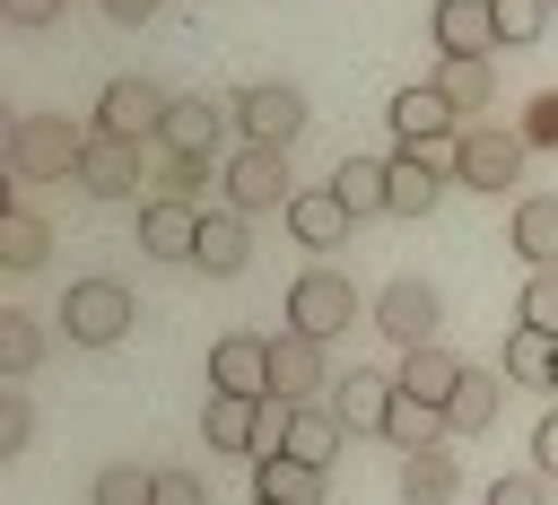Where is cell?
<instances>
[{
  "mask_svg": "<svg viewBox=\"0 0 558 505\" xmlns=\"http://www.w3.org/2000/svg\"><path fill=\"white\" fill-rule=\"evenodd\" d=\"M78 157H87L78 122H61V113H17L9 122V174H26V183H78Z\"/></svg>",
  "mask_w": 558,
  "mask_h": 505,
  "instance_id": "cell-1",
  "label": "cell"
},
{
  "mask_svg": "<svg viewBox=\"0 0 558 505\" xmlns=\"http://www.w3.org/2000/svg\"><path fill=\"white\" fill-rule=\"evenodd\" d=\"M218 174H227V183H218V200H227V209H244V218H253V209H288V200H296V192H288V148L244 139Z\"/></svg>",
  "mask_w": 558,
  "mask_h": 505,
  "instance_id": "cell-2",
  "label": "cell"
},
{
  "mask_svg": "<svg viewBox=\"0 0 558 505\" xmlns=\"http://www.w3.org/2000/svg\"><path fill=\"white\" fill-rule=\"evenodd\" d=\"M288 331H305V340H340V331H357V287H349L340 270H305V279H288Z\"/></svg>",
  "mask_w": 558,
  "mask_h": 505,
  "instance_id": "cell-3",
  "label": "cell"
},
{
  "mask_svg": "<svg viewBox=\"0 0 558 505\" xmlns=\"http://www.w3.org/2000/svg\"><path fill=\"white\" fill-rule=\"evenodd\" d=\"M61 331H70L78 348H113V340L131 331V287H122V279H70Z\"/></svg>",
  "mask_w": 558,
  "mask_h": 505,
  "instance_id": "cell-4",
  "label": "cell"
},
{
  "mask_svg": "<svg viewBox=\"0 0 558 505\" xmlns=\"http://www.w3.org/2000/svg\"><path fill=\"white\" fill-rule=\"evenodd\" d=\"M514 174H523V131H497V122L453 131V183H471V192H506Z\"/></svg>",
  "mask_w": 558,
  "mask_h": 505,
  "instance_id": "cell-5",
  "label": "cell"
},
{
  "mask_svg": "<svg viewBox=\"0 0 558 505\" xmlns=\"http://www.w3.org/2000/svg\"><path fill=\"white\" fill-rule=\"evenodd\" d=\"M235 131L244 139H262V148H288L296 131H305V96L296 87H279V78H253V87H235Z\"/></svg>",
  "mask_w": 558,
  "mask_h": 505,
  "instance_id": "cell-6",
  "label": "cell"
},
{
  "mask_svg": "<svg viewBox=\"0 0 558 505\" xmlns=\"http://www.w3.org/2000/svg\"><path fill=\"white\" fill-rule=\"evenodd\" d=\"M166 113H174V96H166L157 78H113V87L96 96V131H113V139H157Z\"/></svg>",
  "mask_w": 558,
  "mask_h": 505,
  "instance_id": "cell-7",
  "label": "cell"
},
{
  "mask_svg": "<svg viewBox=\"0 0 558 505\" xmlns=\"http://www.w3.org/2000/svg\"><path fill=\"white\" fill-rule=\"evenodd\" d=\"M436 322H445V305H436V287H427V279H392V287L375 296V331H384V340H401V348H427V340H436Z\"/></svg>",
  "mask_w": 558,
  "mask_h": 505,
  "instance_id": "cell-8",
  "label": "cell"
},
{
  "mask_svg": "<svg viewBox=\"0 0 558 505\" xmlns=\"http://www.w3.org/2000/svg\"><path fill=\"white\" fill-rule=\"evenodd\" d=\"M78 192H87V200H131V192H140V139L87 131V157H78Z\"/></svg>",
  "mask_w": 558,
  "mask_h": 505,
  "instance_id": "cell-9",
  "label": "cell"
},
{
  "mask_svg": "<svg viewBox=\"0 0 558 505\" xmlns=\"http://www.w3.org/2000/svg\"><path fill=\"white\" fill-rule=\"evenodd\" d=\"M323 392H331L323 340H305V331H279V340H270V401H323Z\"/></svg>",
  "mask_w": 558,
  "mask_h": 505,
  "instance_id": "cell-10",
  "label": "cell"
},
{
  "mask_svg": "<svg viewBox=\"0 0 558 505\" xmlns=\"http://www.w3.org/2000/svg\"><path fill=\"white\" fill-rule=\"evenodd\" d=\"M506 35H497V0H436V52L453 61H488Z\"/></svg>",
  "mask_w": 558,
  "mask_h": 505,
  "instance_id": "cell-11",
  "label": "cell"
},
{
  "mask_svg": "<svg viewBox=\"0 0 558 505\" xmlns=\"http://www.w3.org/2000/svg\"><path fill=\"white\" fill-rule=\"evenodd\" d=\"M288 235H296L305 253H340V244L357 235V209H349L331 183H323V192H296V200H288Z\"/></svg>",
  "mask_w": 558,
  "mask_h": 505,
  "instance_id": "cell-12",
  "label": "cell"
},
{
  "mask_svg": "<svg viewBox=\"0 0 558 505\" xmlns=\"http://www.w3.org/2000/svg\"><path fill=\"white\" fill-rule=\"evenodd\" d=\"M392 401H401V374H366V366H357V374L331 383V409H340L349 435H384V427H392Z\"/></svg>",
  "mask_w": 558,
  "mask_h": 505,
  "instance_id": "cell-13",
  "label": "cell"
},
{
  "mask_svg": "<svg viewBox=\"0 0 558 505\" xmlns=\"http://www.w3.org/2000/svg\"><path fill=\"white\" fill-rule=\"evenodd\" d=\"M140 253H148V261H192V253H201V209L157 192V200L140 209Z\"/></svg>",
  "mask_w": 558,
  "mask_h": 505,
  "instance_id": "cell-14",
  "label": "cell"
},
{
  "mask_svg": "<svg viewBox=\"0 0 558 505\" xmlns=\"http://www.w3.org/2000/svg\"><path fill=\"white\" fill-rule=\"evenodd\" d=\"M209 392H253V401H270V340L227 331V340L209 348Z\"/></svg>",
  "mask_w": 558,
  "mask_h": 505,
  "instance_id": "cell-15",
  "label": "cell"
},
{
  "mask_svg": "<svg viewBox=\"0 0 558 505\" xmlns=\"http://www.w3.org/2000/svg\"><path fill=\"white\" fill-rule=\"evenodd\" d=\"M453 122H462V113L445 104V87H436V78L392 96V139H401V148H445V131H453Z\"/></svg>",
  "mask_w": 558,
  "mask_h": 505,
  "instance_id": "cell-16",
  "label": "cell"
},
{
  "mask_svg": "<svg viewBox=\"0 0 558 505\" xmlns=\"http://www.w3.org/2000/svg\"><path fill=\"white\" fill-rule=\"evenodd\" d=\"M201 444L209 453H253L262 444V401L253 392H209L201 401Z\"/></svg>",
  "mask_w": 558,
  "mask_h": 505,
  "instance_id": "cell-17",
  "label": "cell"
},
{
  "mask_svg": "<svg viewBox=\"0 0 558 505\" xmlns=\"http://www.w3.org/2000/svg\"><path fill=\"white\" fill-rule=\"evenodd\" d=\"M209 279H235L244 261H253V226H244V209H201V253H192Z\"/></svg>",
  "mask_w": 558,
  "mask_h": 505,
  "instance_id": "cell-18",
  "label": "cell"
},
{
  "mask_svg": "<svg viewBox=\"0 0 558 505\" xmlns=\"http://www.w3.org/2000/svg\"><path fill=\"white\" fill-rule=\"evenodd\" d=\"M462 374H471V366H462L445 340H427V348H401V392H410V401H427V409H445Z\"/></svg>",
  "mask_w": 558,
  "mask_h": 505,
  "instance_id": "cell-19",
  "label": "cell"
},
{
  "mask_svg": "<svg viewBox=\"0 0 558 505\" xmlns=\"http://www.w3.org/2000/svg\"><path fill=\"white\" fill-rule=\"evenodd\" d=\"M340 444H349V427H340V409H331V401H296V409H288V453H296V461L331 470V461H340Z\"/></svg>",
  "mask_w": 558,
  "mask_h": 505,
  "instance_id": "cell-20",
  "label": "cell"
},
{
  "mask_svg": "<svg viewBox=\"0 0 558 505\" xmlns=\"http://www.w3.org/2000/svg\"><path fill=\"white\" fill-rule=\"evenodd\" d=\"M331 470L296 461V453H253V496H279V505H323Z\"/></svg>",
  "mask_w": 558,
  "mask_h": 505,
  "instance_id": "cell-21",
  "label": "cell"
},
{
  "mask_svg": "<svg viewBox=\"0 0 558 505\" xmlns=\"http://www.w3.org/2000/svg\"><path fill=\"white\" fill-rule=\"evenodd\" d=\"M218 122H235V113H218L209 96H174L157 148H166V157H209V148H218Z\"/></svg>",
  "mask_w": 558,
  "mask_h": 505,
  "instance_id": "cell-22",
  "label": "cell"
},
{
  "mask_svg": "<svg viewBox=\"0 0 558 505\" xmlns=\"http://www.w3.org/2000/svg\"><path fill=\"white\" fill-rule=\"evenodd\" d=\"M331 192H340L357 218H392V165H384V157H340V165H331Z\"/></svg>",
  "mask_w": 558,
  "mask_h": 505,
  "instance_id": "cell-23",
  "label": "cell"
},
{
  "mask_svg": "<svg viewBox=\"0 0 558 505\" xmlns=\"http://www.w3.org/2000/svg\"><path fill=\"white\" fill-rule=\"evenodd\" d=\"M453 488H462V461H453L445 444L401 453V496H410V505H453Z\"/></svg>",
  "mask_w": 558,
  "mask_h": 505,
  "instance_id": "cell-24",
  "label": "cell"
},
{
  "mask_svg": "<svg viewBox=\"0 0 558 505\" xmlns=\"http://www.w3.org/2000/svg\"><path fill=\"white\" fill-rule=\"evenodd\" d=\"M514 253H523L532 270H558V200H549V192L514 200Z\"/></svg>",
  "mask_w": 558,
  "mask_h": 505,
  "instance_id": "cell-25",
  "label": "cell"
},
{
  "mask_svg": "<svg viewBox=\"0 0 558 505\" xmlns=\"http://www.w3.org/2000/svg\"><path fill=\"white\" fill-rule=\"evenodd\" d=\"M549 366H558V340L532 331V322H514L506 348H497V374H506V383H549Z\"/></svg>",
  "mask_w": 558,
  "mask_h": 505,
  "instance_id": "cell-26",
  "label": "cell"
},
{
  "mask_svg": "<svg viewBox=\"0 0 558 505\" xmlns=\"http://www.w3.org/2000/svg\"><path fill=\"white\" fill-rule=\"evenodd\" d=\"M497 401H506L497 374H462L453 401H445V435H488V427H497Z\"/></svg>",
  "mask_w": 558,
  "mask_h": 505,
  "instance_id": "cell-27",
  "label": "cell"
},
{
  "mask_svg": "<svg viewBox=\"0 0 558 505\" xmlns=\"http://www.w3.org/2000/svg\"><path fill=\"white\" fill-rule=\"evenodd\" d=\"M0 261H9V270H44V261H52V226H44L35 209H9V218H0Z\"/></svg>",
  "mask_w": 558,
  "mask_h": 505,
  "instance_id": "cell-28",
  "label": "cell"
},
{
  "mask_svg": "<svg viewBox=\"0 0 558 505\" xmlns=\"http://www.w3.org/2000/svg\"><path fill=\"white\" fill-rule=\"evenodd\" d=\"M35 366H44V322L9 305L0 313V374H35Z\"/></svg>",
  "mask_w": 558,
  "mask_h": 505,
  "instance_id": "cell-29",
  "label": "cell"
},
{
  "mask_svg": "<svg viewBox=\"0 0 558 505\" xmlns=\"http://www.w3.org/2000/svg\"><path fill=\"white\" fill-rule=\"evenodd\" d=\"M87 505H157V470H140V461H105L96 488H87Z\"/></svg>",
  "mask_w": 558,
  "mask_h": 505,
  "instance_id": "cell-30",
  "label": "cell"
},
{
  "mask_svg": "<svg viewBox=\"0 0 558 505\" xmlns=\"http://www.w3.org/2000/svg\"><path fill=\"white\" fill-rule=\"evenodd\" d=\"M436 87H445V104L453 113H488V61H436Z\"/></svg>",
  "mask_w": 558,
  "mask_h": 505,
  "instance_id": "cell-31",
  "label": "cell"
},
{
  "mask_svg": "<svg viewBox=\"0 0 558 505\" xmlns=\"http://www.w3.org/2000/svg\"><path fill=\"white\" fill-rule=\"evenodd\" d=\"M384 435H392L401 453H427V444H445V409H427V401H410V392H401V401H392V427H384Z\"/></svg>",
  "mask_w": 558,
  "mask_h": 505,
  "instance_id": "cell-32",
  "label": "cell"
},
{
  "mask_svg": "<svg viewBox=\"0 0 558 505\" xmlns=\"http://www.w3.org/2000/svg\"><path fill=\"white\" fill-rule=\"evenodd\" d=\"M209 183H227V174H209V157H166V174H157V192L166 200H192V209L209 200Z\"/></svg>",
  "mask_w": 558,
  "mask_h": 505,
  "instance_id": "cell-33",
  "label": "cell"
},
{
  "mask_svg": "<svg viewBox=\"0 0 558 505\" xmlns=\"http://www.w3.org/2000/svg\"><path fill=\"white\" fill-rule=\"evenodd\" d=\"M514 313H523L532 331H549V340H558V270H532V279H523V305H514Z\"/></svg>",
  "mask_w": 558,
  "mask_h": 505,
  "instance_id": "cell-34",
  "label": "cell"
},
{
  "mask_svg": "<svg viewBox=\"0 0 558 505\" xmlns=\"http://www.w3.org/2000/svg\"><path fill=\"white\" fill-rule=\"evenodd\" d=\"M541 26H549V0H497V35L506 44H541Z\"/></svg>",
  "mask_w": 558,
  "mask_h": 505,
  "instance_id": "cell-35",
  "label": "cell"
},
{
  "mask_svg": "<svg viewBox=\"0 0 558 505\" xmlns=\"http://www.w3.org/2000/svg\"><path fill=\"white\" fill-rule=\"evenodd\" d=\"M480 505H549V470H506V479H488Z\"/></svg>",
  "mask_w": 558,
  "mask_h": 505,
  "instance_id": "cell-36",
  "label": "cell"
},
{
  "mask_svg": "<svg viewBox=\"0 0 558 505\" xmlns=\"http://www.w3.org/2000/svg\"><path fill=\"white\" fill-rule=\"evenodd\" d=\"M26 435H35L26 392H0V461H17V453H26Z\"/></svg>",
  "mask_w": 558,
  "mask_h": 505,
  "instance_id": "cell-37",
  "label": "cell"
},
{
  "mask_svg": "<svg viewBox=\"0 0 558 505\" xmlns=\"http://www.w3.org/2000/svg\"><path fill=\"white\" fill-rule=\"evenodd\" d=\"M523 139H532V148H558V87H549V96H532V113H523Z\"/></svg>",
  "mask_w": 558,
  "mask_h": 505,
  "instance_id": "cell-38",
  "label": "cell"
},
{
  "mask_svg": "<svg viewBox=\"0 0 558 505\" xmlns=\"http://www.w3.org/2000/svg\"><path fill=\"white\" fill-rule=\"evenodd\" d=\"M157 505H209V488L192 470H157Z\"/></svg>",
  "mask_w": 558,
  "mask_h": 505,
  "instance_id": "cell-39",
  "label": "cell"
},
{
  "mask_svg": "<svg viewBox=\"0 0 558 505\" xmlns=\"http://www.w3.org/2000/svg\"><path fill=\"white\" fill-rule=\"evenodd\" d=\"M0 17H9V26H52L61 0H0Z\"/></svg>",
  "mask_w": 558,
  "mask_h": 505,
  "instance_id": "cell-40",
  "label": "cell"
},
{
  "mask_svg": "<svg viewBox=\"0 0 558 505\" xmlns=\"http://www.w3.org/2000/svg\"><path fill=\"white\" fill-rule=\"evenodd\" d=\"M532 461H541V470H549V479H558V409H549V418H541V427H532Z\"/></svg>",
  "mask_w": 558,
  "mask_h": 505,
  "instance_id": "cell-41",
  "label": "cell"
},
{
  "mask_svg": "<svg viewBox=\"0 0 558 505\" xmlns=\"http://www.w3.org/2000/svg\"><path fill=\"white\" fill-rule=\"evenodd\" d=\"M96 9H105L113 26H148V9H157V0H96Z\"/></svg>",
  "mask_w": 558,
  "mask_h": 505,
  "instance_id": "cell-42",
  "label": "cell"
},
{
  "mask_svg": "<svg viewBox=\"0 0 558 505\" xmlns=\"http://www.w3.org/2000/svg\"><path fill=\"white\" fill-rule=\"evenodd\" d=\"M253 505H279V496H253Z\"/></svg>",
  "mask_w": 558,
  "mask_h": 505,
  "instance_id": "cell-43",
  "label": "cell"
},
{
  "mask_svg": "<svg viewBox=\"0 0 558 505\" xmlns=\"http://www.w3.org/2000/svg\"><path fill=\"white\" fill-rule=\"evenodd\" d=\"M549 392H558V366H549Z\"/></svg>",
  "mask_w": 558,
  "mask_h": 505,
  "instance_id": "cell-44",
  "label": "cell"
}]
</instances>
